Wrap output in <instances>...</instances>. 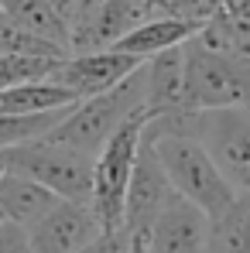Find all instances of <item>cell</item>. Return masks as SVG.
<instances>
[{
	"label": "cell",
	"instance_id": "1",
	"mask_svg": "<svg viewBox=\"0 0 250 253\" xmlns=\"http://www.w3.org/2000/svg\"><path fill=\"white\" fill-rule=\"evenodd\" d=\"M185 62V103L189 110H230L250 106V55L209 44L202 35L182 44Z\"/></svg>",
	"mask_w": 250,
	"mask_h": 253
},
{
	"label": "cell",
	"instance_id": "2",
	"mask_svg": "<svg viewBox=\"0 0 250 253\" xmlns=\"http://www.w3.org/2000/svg\"><path fill=\"white\" fill-rule=\"evenodd\" d=\"M144 110V65L127 76L120 85L100 92V96H89V99H79L69 117L48 133V140L62 144V147H72L79 154H89L96 158L103 151V144L120 130V126L137 113Z\"/></svg>",
	"mask_w": 250,
	"mask_h": 253
},
{
	"label": "cell",
	"instance_id": "3",
	"mask_svg": "<svg viewBox=\"0 0 250 253\" xmlns=\"http://www.w3.org/2000/svg\"><path fill=\"white\" fill-rule=\"evenodd\" d=\"M144 140L154 147L171 188L192 206H199L209 219L219 215L237 199V192L230 188V181L223 178V171L216 168V161L209 158V151L196 133H161Z\"/></svg>",
	"mask_w": 250,
	"mask_h": 253
},
{
	"label": "cell",
	"instance_id": "4",
	"mask_svg": "<svg viewBox=\"0 0 250 253\" xmlns=\"http://www.w3.org/2000/svg\"><path fill=\"white\" fill-rule=\"evenodd\" d=\"M148 113L137 110L93 158V192H89V209L96 212L103 229H120L124 226V206H127V188L130 174L141 154Z\"/></svg>",
	"mask_w": 250,
	"mask_h": 253
},
{
	"label": "cell",
	"instance_id": "5",
	"mask_svg": "<svg viewBox=\"0 0 250 253\" xmlns=\"http://www.w3.org/2000/svg\"><path fill=\"white\" fill-rule=\"evenodd\" d=\"M0 165L38 181L58 199L89 202V192H93V158L89 154H79L72 147H62L42 137V140L17 144V147H3Z\"/></svg>",
	"mask_w": 250,
	"mask_h": 253
},
{
	"label": "cell",
	"instance_id": "6",
	"mask_svg": "<svg viewBox=\"0 0 250 253\" xmlns=\"http://www.w3.org/2000/svg\"><path fill=\"white\" fill-rule=\"evenodd\" d=\"M196 137L237 195H250V106L202 110Z\"/></svg>",
	"mask_w": 250,
	"mask_h": 253
},
{
	"label": "cell",
	"instance_id": "7",
	"mask_svg": "<svg viewBox=\"0 0 250 253\" xmlns=\"http://www.w3.org/2000/svg\"><path fill=\"white\" fill-rule=\"evenodd\" d=\"M168 10V0H103L89 14L72 21L69 55L79 51H103L127 38L134 28H141L148 17Z\"/></svg>",
	"mask_w": 250,
	"mask_h": 253
},
{
	"label": "cell",
	"instance_id": "8",
	"mask_svg": "<svg viewBox=\"0 0 250 253\" xmlns=\"http://www.w3.org/2000/svg\"><path fill=\"white\" fill-rule=\"evenodd\" d=\"M100 233L103 226L96 212L89 209V202H72V199H58L45 215H38L28 226L35 253H79Z\"/></svg>",
	"mask_w": 250,
	"mask_h": 253
},
{
	"label": "cell",
	"instance_id": "9",
	"mask_svg": "<svg viewBox=\"0 0 250 253\" xmlns=\"http://www.w3.org/2000/svg\"><path fill=\"white\" fill-rule=\"evenodd\" d=\"M141 65H144L141 58L124 55V51H113V48L79 51V55H65L58 62V69L51 72V79L58 85H65L69 92H76L79 99H89V96H100V92L120 85Z\"/></svg>",
	"mask_w": 250,
	"mask_h": 253
},
{
	"label": "cell",
	"instance_id": "10",
	"mask_svg": "<svg viewBox=\"0 0 250 253\" xmlns=\"http://www.w3.org/2000/svg\"><path fill=\"white\" fill-rule=\"evenodd\" d=\"M178 192L171 188L154 147L148 140H141V154H137V165H134V174H130V188H127L124 229L127 233H148V226L161 215V209Z\"/></svg>",
	"mask_w": 250,
	"mask_h": 253
},
{
	"label": "cell",
	"instance_id": "11",
	"mask_svg": "<svg viewBox=\"0 0 250 253\" xmlns=\"http://www.w3.org/2000/svg\"><path fill=\"white\" fill-rule=\"evenodd\" d=\"M151 253H206L209 215L189 199L175 195L144 233Z\"/></svg>",
	"mask_w": 250,
	"mask_h": 253
},
{
	"label": "cell",
	"instance_id": "12",
	"mask_svg": "<svg viewBox=\"0 0 250 253\" xmlns=\"http://www.w3.org/2000/svg\"><path fill=\"white\" fill-rule=\"evenodd\" d=\"M199 31H202V24H196L189 17H178L171 10H161V14L148 17L141 28H134L127 38H120L113 44V51H124V55H134V58L148 62V58L161 55L168 48H178V44L192 42Z\"/></svg>",
	"mask_w": 250,
	"mask_h": 253
},
{
	"label": "cell",
	"instance_id": "13",
	"mask_svg": "<svg viewBox=\"0 0 250 253\" xmlns=\"http://www.w3.org/2000/svg\"><path fill=\"white\" fill-rule=\"evenodd\" d=\"M55 202H58V195H51L38 181H31V178H24V174H17V171L0 165V215L3 219L31 226Z\"/></svg>",
	"mask_w": 250,
	"mask_h": 253
},
{
	"label": "cell",
	"instance_id": "14",
	"mask_svg": "<svg viewBox=\"0 0 250 253\" xmlns=\"http://www.w3.org/2000/svg\"><path fill=\"white\" fill-rule=\"evenodd\" d=\"M79 96L69 92L65 85L55 79H35V83H21L10 89H0V117H28V113H51V110H65L76 106Z\"/></svg>",
	"mask_w": 250,
	"mask_h": 253
},
{
	"label": "cell",
	"instance_id": "15",
	"mask_svg": "<svg viewBox=\"0 0 250 253\" xmlns=\"http://www.w3.org/2000/svg\"><path fill=\"white\" fill-rule=\"evenodd\" d=\"M206 253H250V195H237L209 219Z\"/></svg>",
	"mask_w": 250,
	"mask_h": 253
},
{
	"label": "cell",
	"instance_id": "16",
	"mask_svg": "<svg viewBox=\"0 0 250 253\" xmlns=\"http://www.w3.org/2000/svg\"><path fill=\"white\" fill-rule=\"evenodd\" d=\"M0 10L21 24L24 31L38 35V38H48V42H58L69 48V24L65 17L51 7V0H0Z\"/></svg>",
	"mask_w": 250,
	"mask_h": 253
},
{
	"label": "cell",
	"instance_id": "17",
	"mask_svg": "<svg viewBox=\"0 0 250 253\" xmlns=\"http://www.w3.org/2000/svg\"><path fill=\"white\" fill-rule=\"evenodd\" d=\"M72 106L65 110H51V113H28V117H0V151L3 147H17L28 140H42L55 126L69 117Z\"/></svg>",
	"mask_w": 250,
	"mask_h": 253
},
{
	"label": "cell",
	"instance_id": "18",
	"mask_svg": "<svg viewBox=\"0 0 250 253\" xmlns=\"http://www.w3.org/2000/svg\"><path fill=\"white\" fill-rule=\"evenodd\" d=\"M0 55H38V58H65L69 48L58 42L38 38L31 31H24L21 24H14L3 10H0Z\"/></svg>",
	"mask_w": 250,
	"mask_h": 253
},
{
	"label": "cell",
	"instance_id": "19",
	"mask_svg": "<svg viewBox=\"0 0 250 253\" xmlns=\"http://www.w3.org/2000/svg\"><path fill=\"white\" fill-rule=\"evenodd\" d=\"M62 58H38V55H0V89L35 79H51Z\"/></svg>",
	"mask_w": 250,
	"mask_h": 253
},
{
	"label": "cell",
	"instance_id": "20",
	"mask_svg": "<svg viewBox=\"0 0 250 253\" xmlns=\"http://www.w3.org/2000/svg\"><path fill=\"white\" fill-rule=\"evenodd\" d=\"M226 0H168V10L178 14V17H189L196 24H206L209 17H216V10Z\"/></svg>",
	"mask_w": 250,
	"mask_h": 253
},
{
	"label": "cell",
	"instance_id": "21",
	"mask_svg": "<svg viewBox=\"0 0 250 253\" xmlns=\"http://www.w3.org/2000/svg\"><path fill=\"white\" fill-rule=\"evenodd\" d=\"M79 253H130V233L120 229H103L93 243H86Z\"/></svg>",
	"mask_w": 250,
	"mask_h": 253
},
{
	"label": "cell",
	"instance_id": "22",
	"mask_svg": "<svg viewBox=\"0 0 250 253\" xmlns=\"http://www.w3.org/2000/svg\"><path fill=\"white\" fill-rule=\"evenodd\" d=\"M0 253H35V250H31L28 226L3 219V222H0Z\"/></svg>",
	"mask_w": 250,
	"mask_h": 253
},
{
	"label": "cell",
	"instance_id": "23",
	"mask_svg": "<svg viewBox=\"0 0 250 253\" xmlns=\"http://www.w3.org/2000/svg\"><path fill=\"white\" fill-rule=\"evenodd\" d=\"M76 3L79 0H51V7L65 17V24H69V35H72V21H76Z\"/></svg>",
	"mask_w": 250,
	"mask_h": 253
},
{
	"label": "cell",
	"instance_id": "24",
	"mask_svg": "<svg viewBox=\"0 0 250 253\" xmlns=\"http://www.w3.org/2000/svg\"><path fill=\"white\" fill-rule=\"evenodd\" d=\"M130 253H151V250H148L144 233H130Z\"/></svg>",
	"mask_w": 250,
	"mask_h": 253
},
{
	"label": "cell",
	"instance_id": "25",
	"mask_svg": "<svg viewBox=\"0 0 250 253\" xmlns=\"http://www.w3.org/2000/svg\"><path fill=\"white\" fill-rule=\"evenodd\" d=\"M96 3H103V0H79V3H76V17H83V14H89V10H93Z\"/></svg>",
	"mask_w": 250,
	"mask_h": 253
},
{
	"label": "cell",
	"instance_id": "26",
	"mask_svg": "<svg viewBox=\"0 0 250 253\" xmlns=\"http://www.w3.org/2000/svg\"><path fill=\"white\" fill-rule=\"evenodd\" d=\"M0 222H3V215H0Z\"/></svg>",
	"mask_w": 250,
	"mask_h": 253
}]
</instances>
